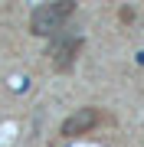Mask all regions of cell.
Wrapping results in <instances>:
<instances>
[{
	"label": "cell",
	"mask_w": 144,
	"mask_h": 147,
	"mask_svg": "<svg viewBox=\"0 0 144 147\" xmlns=\"http://www.w3.org/2000/svg\"><path fill=\"white\" fill-rule=\"evenodd\" d=\"M75 13L72 0H56V3H39L30 13V33L33 36H59L66 30V20Z\"/></svg>",
	"instance_id": "6da1fadb"
},
{
	"label": "cell",
	"mask_w": 144,
	"mask_h": 147,
	"mask_svg": "<svg viewBox=\"0 0 144 147\" xmlns=\"http://www.w3.org/2000/svg\"><path fill=\"white\" fill-rule=\"evenodd\" d=\"M82 42H85V36L75 33V30H62L59 36H53V42H49V59H53L56 72H69L75 65V56H79Z\"/></svg>",
	"instance_id": "7a4b0ae2"
},
{
	"label": "cell",
	"mask_w": 144,
	"mask_h": 147,
	"mask_svg": "<svg viewBox=\"0 0 144 147\" xmlns=\"http://www.w3.org/2000/svg\"><path fill=\"white\" fill-rule=\"evenodd\" d=\"M98 108H79V111H72V115L69 118H66L62 121V127H59V134H62V137H79V134H89L92 131V127H95L98 124Z\"/></svg>",
	"instance_id": "3957f363"
},
{
	"label": "cell",
	"mask_w": 144,
	"mask_h": 147,
	"mask_svg": "<svg viewBox=\"0 0 144 147\" xmlns=\"http://www.w3.org/2000/svg\"><path fill=\"white\" fill-rule=\"evenodd\" d=\"M118 16H121V23H131V20H134V10H131V7H121Z\"/></svg>",
	"instance_id": "277c9868"
}]
</instances>
